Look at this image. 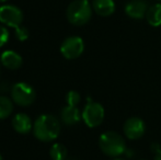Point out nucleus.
Listing matches in <instances>:
<instances>
[{
  "label": "nucleus",
  "instance_id": "9d476101",
  "mask_svg": "<svg viewBox=\"0 0 161 160\" xmlns=\"http://www.w3.org/2000/svg\"><path fill=\"white\" fill-rule=\"evenodd\" d=\"M0 62L6 68L10 69V70H15V69L20 68L22 65V57L14 51H6L1 54L0 57Z\"/></svg>",
  "mask_w": 161,
  "mask_h": 160
},
{
  "label": "nucleus",
  "instance_id": "dca6fc26",
  "mask_svg": "<svg viewBox=\"0 0 161 160\" xmlns=\"http://www.w3.org/2000/svg\"><path fill=\"white\" fill-rule=\"evenodd\" d=\"M13 111V103L7 97H0V120H4L11 115Z\"/></svg>",
  "mask_w": 161,
  "mask_h": 160
},
{
  "label": "nucleus",
  "instance_id": "f3484780",
  "mask_svg": "<svg viewBox=\"0 0 161 160\" xmlns=\"http://www.w3.org/2000/svg\"><path fill=\"white\" fill-rule=\"evenodd\" d=\"M66 102L67 105H72V107H77L80 102V94L75 90H71L67 93L66 96Z\"/></svg>",
  "mask_w": 161,
  "mask_h": 160
},
{
  "label": "nucleus",
  "instance_id": "412c9836",
  "mask_svg": "<svg viewBox=\"0 0 161 160\" xmlns=\"http://www.w3.org/2000/svg\"><path fill=\"white\" fill-rule=\"evenodd\" d=\"M112 160H124V159H122V158H114V159H112Z\"/></svg>",
  "mask_w": 161,
  "mask_h": 160
},
{
  "label": "nucleus",
  "instance_id": "ddd939ff",
  "mask_svg": "<svg viewBox=\"0 0 161 160\" xmlns=\"http://www.w3.org/2000/svg\"><path fill=\"white\" fill-rule=\"evenodd\" d=\"M92 9L100 17H110L115 11V3L113 0H93Z\"/></svg>",
  "mask_w": 161,
  "mask_h": 160
},
{
  "label": "nucleus",
  "instance_id": "6ab92c4d",
  "mask_svg": "<svg viewBox=\"0 0 161 160\" xmlns=\"http://www.w3.org/2000/svg\"><path fill=\"white\" fill-rule=\"evenodd\" d=\"M9 41V32L4 26L0 25V47H2Z\"/></svg>",
  "mask_w": 161,
  "mask_h": 160
},
{
  "label": "nucleus",
  "instance_id": "9b49d317",
  "mask_svg": "<svg viewBox=\"0 0 161 160\" xmlns=\"http://www.w3.org/2000/svg\"><path fill=\"white\" fill-rule=\"evenodd\" d=\"M12 126L19 134H28L32 130V120L24 113H19L12 119Z\"/></svg>",
  "mask_w": 161,
  "mask_h": 160
},
{
  "label": "nucleus",
  "instance_id": "20e7f679",
  "mask_svg": "<svg viewBox=\"0 0 161 160\" xmlns=\"http://www.w3.org/2000/svg\"><path fill=\"white\" fill-rule=\"evenodd\" d=\"M35 90L26 82H18L11 88V98L20 107H29L35 100Z\"/></svg>",
  "mask_w": 161,
  "mask_h": 160
},
{
  "label": "nucleus",
  "instance_id": "423d86ee",
  "mask_svg": "<svg viewBox=\"0 0 161 160\" xmlns=\"http://www.w3.org/2000/svg\"><path fill=\"white\" fill-rule=\"evenodd\" d=\"M23 21V12L13 4H3L0 7V22L10 28H18Z\"/></svg>",
  "mask_w": 161,
  "mask_h": 160
},
{
  "label": "nucleus",
  "instance_id": "39448f33",
  "mask_svg": "<svg viewBox=\"0 0 161 160\" xmlns=\"http://www.w3.org/2000/svg\"><path fill=\"white\" fill-rule=\"evenodd\" d=\"M88 103L82 111V120L86 123V125L93 128L101 125L104 120V109L100 103L94 102L91 100V98H88Z\"/></svg>",
  "mask_w": 161,
  "mask_h": 160
},
{
  "label": "nucleus",
  "instance_id": "5701e85b",
  "mask_svg": "<svg viewBox=\"0 0 161 160\" xmlns=\"http://www.w3.org/2000/svg\"><path fill=\"white\" fill-rule=\"evenodd\" d=\"M0 160H2V157H1V155H0Z\"/></svg>",
  "mask_w": 161,
  "mask_h": 160
},
{
  "label": "nucleus",
  "instance_id": "4468645a",
  "mask_svg": "<svg viewBox=\"0 0 161 160\" xmlns=\"http://www.w3.org/2000/svg\"><path fill=\"white\" fill-rule=\"evenodd\" d=\"M146 19L151 26L158 28L161 25V3H155L149 7L146 13Z\"/></svg>",
  "mask_w": 161,
  "mask_h": 160
},
{
  "label": "nucleus",
  "instance_id": "f03ea898",
  "mask_svg": "<svg viewBox=\"0 0 161 160\" xmlns=\"http://www.w3.org/2000/svg\"><path fill=\"white\" fill-rule=\"evenodd\" d=\"M99 146L103 154L113 158H116L126 152V144L124 138L113 130L105 132L100 136Z\"/></svg>",
  "mask_w": 161,
  "mask_h": 160
},
{
  "label": "nucleus",
  "instance_id": "a878e982",
  "mask_svg": "<svg viewBox=\"0 0 161 160\" xmlns=\"http://www.w3.org/2000/svg\"><path fill=\"white\" fill-rule=\"evenodd\" d=\"M87 1H89V0H87Z\"/></svg>",
  "mask_w": 161,
  "mask_h": 160
},
{
  "label": "nucleus",
  "instance_id": "f257e3e1",
  "mask_svg": "<svg viewBox=\"0 0 161 160\" xmlns=\"http://www.w3.org/2000/svg\"><path fill=\"white\" fill-rule=\"evenodd\" d=\"M33 133L41 141H55L60 133L59 121L51 114H42L34 122Z\"/></svg>",
  "mask_w": 161,
  "mask_h": 160
},
{
  "label": "nucleus",
  "instance_id": "393cba45",
  "mask_svg": "<svg viewBox=\"0 0 161 160\" xmlns=\"http://www.w3.org/2000/svg\"><path fill=\"white\" fill-rule=\"evenodd\" d=\"M158 1H161V0H158Z\"/></svg>",
  "mask_w": 161,
  "mask_h": 160
},
{
  "label": "nucleus",
  "instance_id": "f8f14e48",
  "mask_svg": "<svg viewBox=\"0 0 161 160\" xmlns=\"http://www.w3.org/2000/svg\"><path fill=\"white\" fill-rule=\"evenodd\" d=\"M60 118L62 121L64 122L66 125H75L77 124L82 118V114L80 113L79 109L77 107H72V105H66L63 108L62 113H60Z\"/></svg>",
  "mask_w": 161,
  "mask_h": 160
},
{
  "label": "nucleus",
  "instance_id": "1a4fd4ad",
  "mask_svg": "<svg viewBox=\"0 0 161 160\" xmlns=\"http://www.w3.org/2000/svg\"><path fill=\"white\" fill-rule=\"evenodd\" d=\"M148 8L146 0H129L125 6V13L131 19L140 20L146 17Z\"/></svg>",
  "mask_w": 161,
  "mask_h": 160
},
{
  "label": "nucleus",
  "instance_id": "2eb2a0df",
  "mask_svg": "<svg viewBox=\"0 0 161 160\" xmlns=\"http://www.w3.org/2000/svg\"><path fill=\"white\" fill-rule=\"evenodd\" d=\"M49 156L53 160H67V148L60 143L54 144L49 150Z\"/></svg>",
  "mask_w": 161,
  "mask_h": 160
},
{
  "label": "nucleus",
  "instance_id": "aec40b11",
  "mask_svg": "<svg viewBox=\"0 0 161 160\" xmlns=\"http://www.w3.org/2000/svg\"><path fill=\"white\" fill-rule=\"evenodd\" d=\"M153 160H161V149L159 150V152H156V155H155V159H153Z\"/></svg>",
  "mask_w": 161,
  "mask_h": 160
},
{
  "label": "nucleus",
  "instance_id": "4be33fe9",
  "mask_svg": "<svg viewBox=\"0 0 161 160\" xmlns=\"http://www.w3.org/2000/svg\"><path fill=\"white\" fill-rule=\"evenodd\" d=\"M4 1H7V0H0V2H4Z\"/></svg>",
  "mask_w": 161,
  "mask_h": 160
},
{
  "label": "nucleus",
  "instance_id": "b1692460",
  "mask_svg": "<svg viewBox=\"0 0 161 160\" xmlns=\"http://www.w3.org/2000/svg\"><path fill=\"white\" fill-rule=\"evenodd\" d=\"M67 160H75V159H67Z\"/></svg>",
  "mask_w": 161,
  "mask_h": 160
},
{
  "label": "nucleus",
  "instance_id": "6e6552de",
  "mask_svg": "<svg viewBox=\"0 0 161 160\" xmlns=\"http://www.w3.org/2000/svg\"><path fill=\"white\" fill-rule=\"evenodd\" d=\"M123 130L128 139H139L140 137L144 136L146 125L142 119L134 116V118H129L124 123Z\"/></svg>",
  "mask_w": 161,
  "mask_h": 160
},
{
  "label": "nucleus",
  "instance_id": "7ed1b4c3",
  "mask_svg": "<svg viewBox=\"0 0 161 160\" xmlns=\"http://www.w3.org/2000/svg\"><path fill=\"white\" fill-rule=\"evenodd\" d=\"M66 15L72 25H85L92 17V7L87 0H74L67 7Z\"/></svg>",
  "mask_w": 161,
  "mask_h": 160
},
{
  "label": "nucleus",
  "instance_id": "a211bd4d",
  "mask_svg": "<svg viewBox=\"0 0 161 160\" xmlns=\"http://www.w3.org/2000/svg\"><path fill=\"white\" fill-rule=\"evenodd\" d=\"M14 33H15V37H17L20 42L26 41L29 39V34H30L28 28H25V26H23V25H20V26H18V28H15Z\"/></svg>",
  "mask_w": 161,
  "mask_h": 160
},
{
  "label": "nucleus",
  "instance_id": "0eeeda50",
  "mask_svg": "<svg viewBox=\"0 0 161 160\" xmlns=\"http://www.w3.org/2000/svg\"><path fill=\"white\" fill-rule=\"evenodd\" d=\"M85 51V43L83 40L79 36L67 37L60 46V53L67 59H76Z\"/></svg>",
  "mask_w": 161,
  "mask_h": 160
}]
</instances>
